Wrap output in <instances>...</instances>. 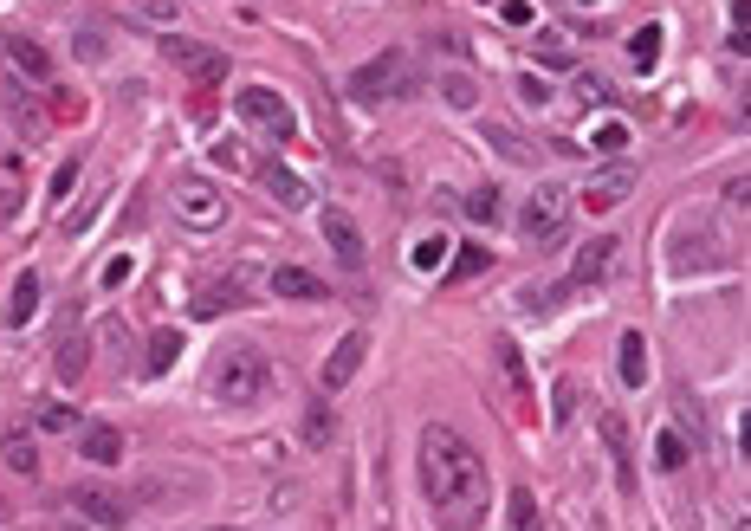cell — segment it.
Here are the masks:
<instances>
[{
	"mask_svg": "<svg viewBox=\"0 0 751 531\" xmlns=\"http://www.w3.org/2000/svg\"><path fill=\"white\" fill-rule=\"evenodd\" d=\"M622 143H628V124H622V117H603V124H590V130L577 136V149H596V156H616Z\"/></svg>",
	"mask_w": 751,
	"mask_h": 531,
	"instance_id": "cell-24",
	"label": "cell"
},
{
	"mask_svg": "<svg viewBox=\"0 0 751 531\" xmlns=\"http://www.w3.org/2000/svg\"><path fill=\"white\" fill-rule=\"evenodd\" d=\"M441 98L454 104V111H473V104H480V85H473V72H447V78H441Z\"/></svg>",
	"mask_w": 751,
	"mask_h": 531,
	"instance_id": "cell-31",
	"label": "cell"
},
{
	"mask_svg": "<svg viewBox=\"0 0 751 531\" xmlns=\"http://www.w3.org/2000/svg\"><path fill=\"white\" fill-rule=\"evenodd\" d=\"M0 52H7V65L20 72V85H39V91L52 85V52L39 46V39H26V33H0Z\"/></svg>",
	"mask_w": 751,
	"mask_h": 531,
	"instance_id": "cell-11",
	"label": "cell"
},
{
	"mask_svg": "<svg viewBox=\"0 0 751 531\" xmlns=\"http://www.w3.org/2000/svg\"><path fill=\"white\" fill-rule=\"evenodd\" d=\"M143 20H175V0H130Z\"/></svg>",
	"mask_w": 751,
	"mask_h": 531,
	"instance_id": "cell-41",
	"label": "cell"
},
{
	"mask_svg": "<svg viewBox=\"0 0 751 531\" xmlns=\"http://www.w3.org/2000/svg\"><path fill=\"white\" fill-rule=\"evenodd\" d=\"M227 162H247V169H253V182H266V195L279 201V208H311L305 175H292L285 162H272V156H240V149H227Z\"/></svg>",
	"mask_w": 751,
	"mask_h": 531,
	"instance_id": "cell-8",
	"label": "cell"
},
{
	"mask_svg": "<svg viewBox=\"0 0 751 531\" xmlns=\"http://www.w3.org/2000/svg\"><path fill=\"white\" fill-rule=\"evenodd\" d=\"M609 260H616V240L609 234H596V240H583L577 247V260H570V272H564V285H551V292H590V285H603L609 279Z\"/></svg>",
	"mask_w": 751,
	"mask_h": 531,
	"instance_id": "cell-10",
	"label": "cell"
},
{
	"mask_svg": "<svg viewBox=\"0 0 751 531\" xmlns=\"http://www.w3.org/2000/svg\"><path fill=\"white\" fill-rule=\"evenodd\" d=\"M7 111H13V124H20L26 136L46 130V124H39V111H33V98H26V85H7Z\"/></svg>",
	"mask_w": 751,
	"mask_h": 531,
	"instance_id": "cell-33",
	"label": "cell"
},
{
	"mask_svg": "<svg viewBox=\"0 0 751 531\" xmlns=\"http://www.w3.org/2000/svg\"><path fill=\"white\" fill-rule=\"evenodd\" d=\"M175 357H182V331H156V337L143 344V363H136V370H143V376H162Z\"/></svg>",
	"mask_w": 751,
	"mask_h": 531,
	"instance_id": "cell-22",
	"label": "cell"
},
{
	"mask_svg": "<svg viewBox=\"0 0 751 531\" xmlns=\"http://www.w3.org/2000/svg\"><path fill=\"white\" fill-rule=\"evenodd\" d=\"M512 531H544L538 493H525V486H512Z\"/></svg>",
	"mask_w": 751,
	"mask_h": 531,
	"instance_id": "cell-32",
	"label": "cell"
},
{
	"mask_svg": "<svg viewBox=\"0 0 751 531\" xmlns=\"http://www.w3.org/2000/svg\"><path fill=\"white\" fill-rule=\"evenodd\" d=\"M318 227H324V247H331V260L357 272V266H363V253H370V247H363V227L350 221L344 208H324V214H318Z\"/></svg>",
	"mask_w": 751,
	"mask_h": 531,
	"instance_id": "cell-12",
	"label": "cell"
},
{
	"mask_svg": "<svg viewBox=\"0 0 751 531\" xmlns=\"http://www.w3.org/2000/svg\"><path fill=\"white\" fill-rule=\"evenodd\" d=\"M98 214H104V182L85 195V208H72V214H65V234H85V227H98Z\"/></svg>",
	"mask_w": 751,
	"mask_h": 531,
	"instance_id": "cell-34",
	"label": "cell"
},
{
	"mask_svg": "<svg viewBox=\"0 0 751 531\" xmlns=\"http://www.w3.org/2000/svg\"><path fill=\"white\" fill-rule=\"evenodd\" d=\"M305 447H331V396L305 402Z\"/></svg>",
	"mask_w": 751,
	"mask_h": 531,
	"instance_id": "cell-26",
	"label": "cell"
},
{
	"mask_svg": "<svg viewBox=\"0 0 751 531\" xmlns=\"http://www.w3.org/2000/svg\"><path fill=\"white\" fill-rule=\"evenodd\" d=\"M162 52H169L175 65H182L195 85H221L234 65H227V52L221 46H195V39H182V33H162Z\"/></svg>",
	"mask_w": 751,
	"mask_h": 531,
	"instance_id": "cell-9",
	"label": "cell"
},
{
	"mask_svg": "<svg viewBox=\"0 0 751 531\" xmlns=\"http://www.w3.org/2000/svg\"><path fill=\"white\" fill-rule=\"evenodd\" d=\"M408 78H415L408 52H376L370 65H357V72H350V91H357V104H382V98H402Z\"/></svg>",
	"mask_w": 751,
	"mask_h": 531,
	"instance_id": "cell-6",
	"label": "cell"
},
{
	"mask_svg": "<svg viewBox=\"0 0 751 531\" xmlns=\"http://www.w3.org/2000/svg\"><path fill=\"white\" fill-rule=\"evenodd\" d=\"M78 454H85L91 467H117V460H124V428H111V421H85V428H78Z\"/></svg>",
	"mask_w": 751,
	"mask_h": 531,
	"instance_id": "cell-14",
	"label": "cell"
},
{
	"mask_svg": "<svg viewBox=\"0 0 751 531\" xmlns=\"http://www.w3.org/2000/svg\"><path fill=\"white\" fill-rule=\"evenodd\" d=\"M499 370H505V383H512V389H525V363H518L512 344H499Z\"/></svg>",
	"mask_w": 751,
	"mask_h": 531,
	"instance_id": "cell-38",
	"label": "cell"
},
{
	"mask_svg": "<svg viewBox=\"0 0 751 531\" xmlns=\"http://www.w3.org/2000/svg\"><path fill=\"white\" fill-rule=\"evenodd\" d=\"M130 272H136V260L124 253V260H111V266H104V285H130Z\"/></svg>",
	"mask_w": 751,
	"mask_h": 531,
	"instance_id": "cell-44",
	"label": "cell"
},
{
	"mask_svg": "<svg viewBox=\"0 0 751 531\" xmlns=\"http://www.w3.org/2000/svg\"><path fill=\"white\" fill-rule=\"evenodd\" d=\"M654 467H661V473H680V467H687V441H680V428H667V421L654 428Z\"/></svg>",
	"mask_w": 751,
	"mask_h": 531,
	"instance_id": "cell-25",
	"label": "cell"
},
{
	"mask_svg": "<svg viewBox=\"0 0 751 531\" xmlns=\"http://www.w3.org/2000/svg\"><path fill=\"white\" fill-rule=\"evenodd\" d=\"M272 389V357L266 344H227L221 357L208 363V396L227 402V408H247Z\"/></svg>",
	"mask_w": 751,
	"mask_h": 531,
	"instance_id": "cell-3",
	"label": "cell"
},
{
	"mask_svg": "<svg viewBox=\"0 0 751 531\" xmlns=\"http://www.w3.org/2000/svg\"><path fill=\"white\" fill-rule=\"evenodd\" d=\"M538 59H544V65H570V46H557V39L544 33V39H538Z\"/></svg>",
	"mask_w": 751,
	"mask_h": 531,
	"instance_id": "cell-42",
	"label": "cell"
},
{
	"mask_svg": "<svg viewBox=\"0 0 751 531\" xmlns=\"http://www.w3.org/2000/svg\"><path fill=\"white\" fill-rule=\"evenodd\" d=\"M234 117H240L253 136H266L272 149L298 143V111H292V104H285L272 85H240V91H234Z\"/></svg>",
	"mask_w": 751,
	"mask_h": 531,
	"instance_id": "cell-5",
	"label": "cell"
},
{
	"mask_svg": "<svg viewBox=\"0 0 751 531\" xmlns=\"http://www.w3.org/2000/svg\"><path fill=\"white\" fill-rule=\"evenodd\" d=\"M486 266H493V260H486V247H460L454 260H447V272H441V279H447V285H467V279H480Z\"/></svg>",
	"mask_w": 751,
	"mask_h": 531,
	"instance_id": "cell-27",
	"label": "cell"
},
{
	"mask_svg": "<svg viewBox=\"0 0 751 531\" xmlns=\"http://www.w3.org/2000/svg\"><path fill=\"white\" fill-rule=\"evenodd\" d=\"M72 506L85 512V519H98V525H124V519H130L124 493H104V486H78V493H72Z\"/></svg>",
	"mask_w": 751,
	"mask_h": 531,
	"instance_id": "cell-17",
	"label": "cell"
},
{
	"mask_svg": "<svg viewBox=\"0 0 751 531\" xmlns=\"http://www.w3.org/2000/svg\"><path fill=\"white\" fill-rule=\"evenodd\" d=\"M486 136H493V149H499V156H512V162H525V156H531V149L518 143V130H505V124H493Z\"/></svg>",
	"mask_w": 751,
	"mask_h": 531,
	"instance_id": "cell-37",
	"label": "cell"
},
{
	"mask_svg": "<svg viewBox=\"0 0 751 531\" xmlns=\"http://www.w3.org/2000/svg\"><path fill=\"white\" fill-rule=\"evenodd\" d=\"M499 20L505 26H531L538 13H531V0H499Z\"/></svg>",
	"mask_w": 751,
	"mask_h": 531,
	"instance_id": "cell-39",
	"label": "cell"
},
{
	"mask_svg": "<svg viewBox=\"0 0 751 531\" xmlns=\"http://www.w3.org/2000/svg\"><path fill=\"white\" fill-rule=\"evenodd\" d=\"M635 182H641V175L628 169V162H609V169H596L590 182H583V188H590L583 201H590V208H616L622 195H635Z\"/></svg>",
	"mask_w": 751,
	"mask_h": 531,
	"instance_id": "cell-15",
	"label": "cell"
},
{
	"mask_svg": "<svg viewBox=\"0 0 751 531\" xmlns=\"http://www.w3.org/2000/svg\"><path fill=\"white\" fill-rule=\"evenodd\" d=\"M616 370H622V389H641V383H648V337H641V331H622Z\"/></svg>",
	"mask_w": 751,
	"mask_h": 531,
	"instance_id": "cell-19",
	"label": "cell"
},
{
	"mask_svg": "<svg viewBox=\"0 0 751 531\" xmlns=\"http://www.w3.org/2000/svg\"><path fill=\"white\" fill-rule=\"evenodd\" d=\"M628 59H635V72H654V59H661V26H635Z\"/></svg>",
	"mask_w": 751,
	"mask_h": 531,
	"instance_id": "cell-29",
	"label": "cell"
},
{
	"mask_svg": "<svg viewBox=\"0 0 751 531\" xmlns=\"http://www.w3.org/2000/svg\"><path fill=\"white\" fill-rule=\"evenodd\" d=\"M39 434H65V428H78V415L65 402H52V408H39V421H33Z\"/></svg>",
	"mask_w": 751,
	"mask_h": 531,
	"instance_id": "cell-35",
	"label": "cell"
},
{
	"mask_svg": "<svg viewBox=\"0 0 751 531\" xmlns=\"http://www.w3.org/2000/svg\"><path fill=\"white\" fill-rule=\"evenodd\" d=\"M460 214H467V221H499V214H505V195H499V188H473V195L460 201Z\"/></svg>",
	"mask_w": 751,
	"mask_h": 531,
	"instance_id": "cell-30",
	"label": "cell"
},
{
	"mask_svg": "<svg viewBox=\"0 0 751 531\" xmlns=\"http://www.w3.org/2000/svg\"><path fill=\"white\" fill-rule=\"evenodd\" d=\"M78 182H85V162H59V175H52V188H46V208H65V201L78 195Z\"/></svg>",
	"mask_w": 751,
	"mask_h": 531,
	"instance_id": "cell-28",
	"label": "cell"
},
{
	"mask_svg": "<svg viewBox=\"0 0 751 531\" xmlns=\"http://www.w3.org/2000/svg\"><path fill=\"white\" fill-rule=\"evenodd\" d=\"M175 221L188 234H214V227H227V195L214 182H175Z\"/></svg>",
	"mask_w": 751,
	"mask_h": 531,
	"instance_id": "cell-7",
	"label": "cell"
},
{
	"mask_svg": "<svg viewBox=\"0 0 751 531\" xmlns=\"http://www.w3.org/2000/svg\"><path fill=\"white\" fill-rule=\"evenodd\" d=\"M518 234H525L531 253H557L570 240V195L564 188H531L518 201Z\"/></svg>",
	"mask_w": 751,
	"mask_h": 531,
	"instance_id": "cell-4",
	"label": "cell"
},
{
	"mask_svg": "<svg viewBox=\"0 0 751 531\" xmlns=\"http://www.w3.org/2000/svg\"><path fill=\"white\" fill-rule=\"evenodd\" d=\"M78 59H104V39H98V26H85V33H78Z\"/></svg>",
	"mask_w": 751,
	"mask_h": 531,
	"instance_id": "cell-43",
	"label": "cell"
},
{
	"mask_svg": "<svg viewBox=\"0 0 751 531\" xmlns=\"http://www.w3.org/2000/svg\"><path fill=\"white\" fill-rule=\"evenodd\" d=\"M0 460H7V467L20 473V480H33V473H39V441H33L26 428H13L7 441H0Z\"/></svg>",
	"mask_w": 751,
	"mask_h": 531,
	"instance_id": "cell-21",
	"label": "cell"
},
{
	"mask_svg": "<svg viewBox=\"0 0 751 531\" xmlns=\"http://www.w3.org/2000/svg\"><path fill=\"white\" fill-rule=\"evenodd\" d=\"M234 305H247V292H240V272H227V279H208L195 298H188V311H195V318H221V311H234Z\"/></svg>",
	"mask_w": 751,
	"mask_h": 531,
	"instance_id": "cell-16",
	"label": "cell"
},
{
	"mask_svg": "<svg viewBox=\"0 0 751 531\" xmlns=\"http://www.w3.org/2000/svg\"><path fill=\"white\" fill-rule=\"evenodd\" d=\"M363 363H370V337H363V331L337 337V344H331V357H324V389H350Z\"/></svg>",
	"mask_w": 751,
	"mask_h": 531,
	"instance_id": "cell-13",
	"label": "cell"
},
{
	"mask_svg": "<svg viewBox=\"0 0 751 531\" xmlns=\"http://www.w3.org/2000/svg\"><path fill=\"white\" fill-rule=\"evenodd\" d=\"M415 467H421V499L447 531H473L493 506V480H486V460L473 454L467 434H454L447 421L421 428L415 447Z\"/></svg>",
	"mask_w": 751,
	"mask_h": 531,
	"instance_id": "cell-1",
	"label": "cell"
},
{
	"mask_svg": "<svg viewBox=\"0 0 751 531\" xmlns=\"http://www.w3.org/2000/svg\"><path fill=\"white\" fill-rule=\"evenodd\" d=\"M441 260H447V240H421V247H415V266H428V272H434Z\"/></svg>",
	"mask_w": 751,
	"mask_h": 531,
	"instance_id": "cell-40",
	"label": "cell"
},
{
	"mask_svg": "<svg viewBox=\"0 0 751 531\" xmlns=\"http://www.w3.org/2000/svg\"><path fill=\"white\" fill-rule=\"evenodd\" d=\"M583 7H590V0H583Z\"/></svg>",
	"mask_w": 751,
	"mask_h": 531,
	"instance_id": "cell-45",
	"label": "cell"
},
{
	"mask_svg": "<svg viewBox=\"0 0 751 531\" xmlns=\"http://www.w3.org/2000/svg\"><path fill=\"white\" fill-rule=\"evenodd\" d=\"M39 318V272H20L13 279V298H7V324L20 331V324H33Z\"/></svg>",
	"mask_w": 751,
	"mask_h": 531,
	"instance_id": "cell-20",
	"label": "cell"
},
{
	"mask_svg": "<svg viewBox=\"0 0 751 531\" xmlns=\"http://www.w3.org/2000/svg\"><path fill=\"white\" fill-rule=\"evenodd\" d=\"M85 363H91V337H65V344H59V357H52V370H59V383L65 389H72L78 383V376H85Z\"/></svg>",
	"mask_w": 751,
	"mask_h": 531,
	"instance_id": "cell-23",
	"label": "cell"
},
{
	"mask_svg": "<svg viewBox=\"0 0 751 531\" xmlns=\"http://www.w3.org/2000/svg\"><path fill=\"white\" fill-rule=\"evenodd\" d=\"M272 292H279V298H298V305L331 298V292H324V279H318V272H305V266H279V272H272Z\"/></svg>",
	"mask_w": 751,
	"mask_h": 531,
	"instance_id": "cell-18",
	"label": "cell"
},
{
	"mask_svg": "<svg viewBox=\"0 0 751 531\" xmlns=\"http://www.w3.org/2000/svg\"><path fill=\"white\" fill-rule=\"evenodd\" d=\"M732 260H739V247H732V234L719 227V214L687 208V214H674V221L661 227V272L667 279H700V272H719Z\"/></svg>",
	"mask_w": 751,
	"mask_h": 531,
	"instance_id": "cell-2",
	"label": "cell"
},
{
	"mask_svg": "<svg viewBox=\"0 0 751 531\" xmlns=\"http://www.w3.org/2000/svg\"><path fill=\"white\" fill-rule=\"evenodd\" d=\"M570 415H577V383H557V389H551V421L564 428Z\"/></svg>",
	"mask_w": 751,
	"mask_h": 531,
	"instance_id": "cell-36",
	"label": "cell"
}]
</instances>
